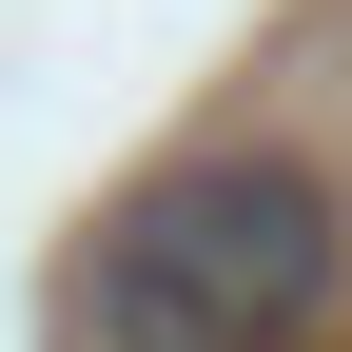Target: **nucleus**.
I'll return each mask as SVG.
<instances>
[{
    "instance_id": "f257e3e1",
    "label": "nucleus",
    "mask_w": 352,
    "mask_h": 352,
    "mask_svg": "<svg viewBox=\"0 0 352 352\" xmlns=\"http://www.w3.org/2000/svg\"><path fill=\"white\" fill-rule=\"evenodd\" d=\"M333 294H352V196L294 138L176 157L98 235V333L118 352H294V333H333Z\"/></svg>"
}]
</instances>
